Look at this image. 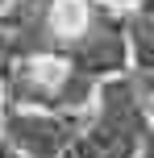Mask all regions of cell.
Returning a JSON list of instances; mask_svg holds the SVG:
<instances>
[{"label": "cell", "mask_w": 154, "mask_h": 158, "mask_svg": "<svg viewBox=\"0 0 154 158\" xmlns=\"http://www.w3.org/2000/svg\"><path fill=\"white\" fill-rule=\"evenodd\" d=\"M75 133L79 129L58 121V117H38V112H13L8 117V137L29 158H58L75 142Z\"/></svg>", "instance_id": "cell-1"}, {"label": "cell", "mask_w": 154, "mask_h": 158, "mask_svg": "<svg viewBox=\"0 0 154 158\" xmlns=\"http://www.w3.org/2000/svg\"><path fill=\"white\" fill-rule=\"evenodd\" d=\"M125 38H129L133 54H138L142 67H154V13H142L129 21V29H125Z\"/></svg>", "instance_id": "cell-2"}, {"label": "cell", "mask_w": 154, "mask_h": 158, "mask_svg": "<svg viewBox=\"0 0 154 158\" xmlns=\"http://www.w3.org/2000/svg\"><path fill=\"white\" fill-rule=\"evenodd\" d=\"M0 158H17V154H0Z\"/></svg>", "instance_id": "cell-3"}]
</instances>
